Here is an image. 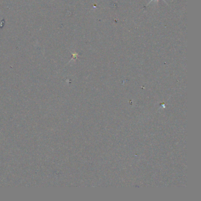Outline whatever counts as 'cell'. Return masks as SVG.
Segmentation results:
<instances>
[{
	"label": "cell",
	"mask_w": 201,
	"mask_h": 201,
	"mask_svg": "<svg viewBox=\"0 0 201 201\" xmlns=\"http://www.w3.org/2000/svg\"><path fill=\"white\" fill-rule=\"evenodd\" d=\"M153 1V0H152V1Z\"/></svg>",
	"instance_id": "6da1fadb"
}]
</instances>
